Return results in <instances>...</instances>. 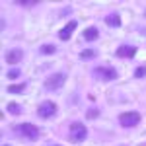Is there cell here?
Returning <instances> with one entry per match:
<instances>
[{
    "instance_id": "6da1fadb",
    "label": "cell",
    "mask_w": 146,
    "mask_h": 146,
    "mask_svg": "<svg viewBox=\"0 0 146 146\" xmlns=\"http://www.w3.org/2000/svg\"><path fill=\"white\" fill-rule=\"evenodd\" d=\"M14 133L18 136H22V138H25V140H31L33 142V140H37L41 136V129L31 125V123H22V125H16L14 127Z\"/></svg>"
},
{
    "instance_id": "7a4b0ae2",
    "label": "cell",
    "mask_w": 146,
    "mask_h": 146,
    "mask_svg": "<svg viewBox=\"0 0 146 146\" xmlns=\"http://www.w3.org/2000/svg\"><path fill=\"white\" fill-rule=\"evenodd\" d=\"M68 138H70V142H74V144L84 142V140L88 138V129H86V125L80 123V121H74V123L68 127Z\"/></svg>"
},
{
    "instance_id": "3957f363",
    "label": "cell",
    "mask_w": 146,
    "mask_h": 146,
    "mask_svg": "<svg viewBox=\"0 0 146 146\" xmlns=\"http://www.w3.org/2000/svg\"><path fill=\"white\" fill-rule=\"evenodd\" d=\"M64 82H66V74H64V72H55V74H51V76L43 82V88H45L47 92H56V90H60V88L64 86Z\"/></svg>"
},
{
    "instance_id": "277c9868",
    "label": "cell",
    "mask_w": 146,
    "mask_h": 146,
    "mask_svg": "<svg viewBox=\"0 0 146 146\" xmlns=\"http://www.w3.org/2000/svg\"><path fill=\"white\" fill-rule=\"evenodd\" d=\"M140 113L138 111H125L119 115V125L123 127V129H135L140 125Z\"/></svg>"
},
{
    "instance_id": "5b68a950",
    "label": "cell",
    "mask_w": 146,
    "mask_h": 146,
    "mask_svg": "<svg viewBox=\"0 0 146 146\" xmlns=\"http://www.w3.org/2000/svg\"><path fill=\"white\" fill-rule=\"evenodd\" d=\"M92 72H94V76L100 80V82H113V80H117V76H119V72L113 66H94Z\"/></svg>"
},
{
    "instance_id": "8992f818",
    "label": "cell",
    "mask_w": 146,
    "mask_h": 146,
    "mask_svg": "<svg viewBox=\"0 0 146 146\" xmlns=\"http://www.w3.org/2000/svg\"><path fill=\"white\" fill-rule=\"evenodd\" d=\"M58 111V107H56L55 101H41L39 105H37V115L41 117V119H53Z\"/></svg>"
},
{
    "instance_id": "52a82bcc",
    "label": "cell",
    "mask_w": 146,
    "mask_h": 146,
    "mask_svg": "<svg viewBox=\"0 0 146 146\" xmlns=\"http://www.w3.org/2000/svg\"><path fill=\"white\" fill-rule=\"evenodd\" d=\"M136 49L135 45H119L115 49V56L117 58H135L136 56Z\"/></svg>"
},
{
    "instance_id": "ba28073f",
    "label": "cell",
    "mask_w": 146,
    "mask_h": 146,
    "mask_svg": "<svg viewBox=\"0 0 146 146\" xmlns=\"http://www.w3.org/2000/svg\"><path fill=\"white\" fill-rule=\"evenodd\" d=\"M76 27H78V22H76V20H70L64 27L58 29V39H60V41H68V39L72 37V33H74Z\"/></svg>"
},
{
    "instance_id": "9c48e42d",
    "label": "cell",
    "mask_w": 146,
    "mask_h": 146,
    "mask_svg": "<svg viewBox=\"0 0 146 146\" xmlns=\"http://www.w3.org/2000/svg\"><path fill=\"white\" fill-rule=\"evenodd\" d=\"M22 58H23V51H22V49H12V51H8V53L4 55L6 64H10V66L18 64V62H22Z\"/></svg>"
},
{
    "instance_id": "30bf717a",
    "label": "cell",
    "mask_w": 146,
    "mask_h": 146,
    "mask_svg": "<svg viewBox=\"0 0 146 146\" xmlns=\"http://www.w3.org/2000/svg\"><path fill=\"white\" fill-rule=\"evenodd\" d=\"M103 22L107 23L109 27H115V29H117V27H121V16H119L117 12H111V14H107V16L103 18Z\"/></svg>"
},
{
    "instance_id": "8fae6325",
    "label": "cell",
    "mask_w": 146,
    "mask_h": 146,
    "mask_svg": "<svg viewBox=\"0 0 146 146\" xmlns=\"http://www.w3.org/2000/svg\"><path fill=\"white\" fill-rule=\"evenodd\" d=\"M82 37H84L86 41H96V39L100 37V31H98V27H96V25H90V27H86V29H84Z\"/></svg>"
},
{
    "instance_id": "7c38bea8",
    "label": "cell",
    "mask_w": 146,
    "mask_h": 146,
    "mask_svg": "<svg viewBox=\"0 0 146 146\" xmlns=\"http://www.w3.org/2000/svg\"><path fill=\"white\" fill-rule=\"evenodd\" d=\"M25 90H27V84H25V82H22V84H12V86L6 88L8 94H23Z\"/></svg>"
},
{
    "instance_id": "4fadbf2b",
    "label": "cell",
    "mask_w": 146,
    "mask_h": 146,
    "mask_svg": "<svg viewBox=\"0 0 146 146\" xmlns=\"http://www.w3.org/2000/svg\"><path fill=\"white\" fill-rule=\"evenodd\" d=\"M39 53H41V55H45V56L55 55V53H56V47H55V45H51V43H45V45L39 47Z\"/></svg>"
},
{
    "instance_id": "5bb4252c",
    "label": "cell",
    "mask_w": 146,
    "mask_h": 146,
    "mask_svg": "<svg viewBox=\"0 0 146 146\" xmlns=\"http://www.w3.org/2000/svg\"><path fill=\"white\" fill-rule=\"evenodd\" d=\"M6 109L10 115H22V105H18L16 101H10L8 105H6Z\"/></svg>"
},
{
    "instance_id": "9a60e30c",
    "label": "cell",
    "mask_w": 146,
    "mask_h": 146,
    "mask_svg": "<svg viewBox=\"0 0 146 146\" xmlns=\"http://www.w3.org/2000/svg\"><path fill=\"white\" fill-rule=\"evenodd\" d=\"M96 56H98V51H94V49H84L80 53V58L82 60H90V58H96Z\"/></svg>"
},
{
    "instance_id": "2e32d148",
    "label": "cell",
    "mask_w": 146,
    "mask_h": 146,
    "mask_svg": "<svg viewBox=\"0 0 146 146\" xmlns=\"http://www.w3.org/2000/svg\"><path fill=\"white\" fill-rule=\"evenodd\" d=\"M98 117H100V109H96V107H92V109L86 111V119H90V121L98 119Z\"/></svg>"
},
{
    "instance_id": "e0dca14e",
    "label": "cell",
    "mask_w": 146,
    "mask_h": 146,
    "mask_svg": "<svg viewBox=\"0 0 146 146\" xmlns=\"http://www.w3.org/2000/svg\"><path fill=\"white\" fill-rule=\"evenodd\" d=\"M16 4L23 8H31V6H37V0H16Z\"/></svg>"
},
{
    "instance_id": "ac0fdd59",
    "label": "cell",
    "mask_w": 146,
    "mask_h": 146,
    "mask_svg": "<svg viewBox=\"0 0 146 146\" xmlns=\"http://www.w3.org/2000/svg\"><path fill=\"white\" fill-rule=\"evenodd\" d=\"M144 76H146V66H136L135 78H144Z\"/></svg>"
},
{
    "instance_id": "d6986e66",
    "label": "cell",
    "mask_w": 146,
    "mask_h": 146,
    "mask_svg": "<svg viewBox=\"0 0 146 146\" xmlns=\"http://www.w3.org/2000/svg\"><path fill=\"white\" fill-rule=\"evenodd\" d=\"M20 74H22V72H20V68H12V70H8V74H6V76H8L10 80H16Z\"/></svg>"
},
{
    "instance_id": "ffe728a7",
    "label": "cell",
    "mask_w": 146,
    "mask_h": 146,
    "mask_svg": "<svg viewBox=\"0 0 146 146\" xmlns=\"http://www.w3.org/2000/svg\"><path fill=\"white\" fill-rule=\"evenodd\" d=\"M144 16H146V12H144Z\"/></svg>"
},
{
    "instance_id": "44dd1931",
    "label": "cell",
    "mask_w": 146,
    "mask_h": 146,
    "mask_svg": "<svg viewBox=\"0 0 146 146\" xmlns=\"http://www.w3.org/2000/svg\"><path fill=\"white\" fill-rule=\"evenodd\" d=\"M4 146H8V144H4Z\"/></svg>"
},
{
    "instance_id": "7402d4cb",
    "label": "cell",
    "mask_w": 146,
    "mask_h": 146,
    "mask_svg": "<svg viewBox=\"0 0 146 146\" xmlns=\"http://www.w3.org/2000/svg\"><path fill=\"white\" fill-rule=\"evenodd\" d=\"M55 146H58V144H55Z\"/></svg>"
}]
</instances>
